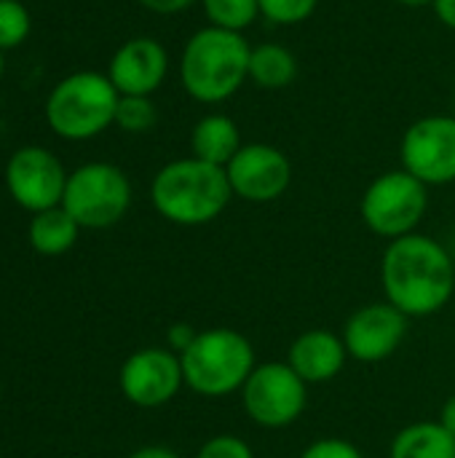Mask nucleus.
<instances>
[{
	"label": "nucleus",
	"instance_id": "obj_26",
	"mask_svg": "<svg viewBox=\"0 0 455 458\" xmlns=\"http://www.w3.org/2000/svg\"><path fill=\"white\" fill-rule=\"evenodd\" d=\"M196 335H198L196 327H190V325H185V322H177V325H172L169 333H166V349H172L174 354H182V352L196 341Z\"/></svg>",
	"mask_w": 455,
	"mask_h": 458
},
{
	"label": "nucleus",
	"instance_id": "obj_24",
	"mask_svg": "<svg viewBox=\"0 0 455 458\" xmlns=\"http://www.w3.org/2000/svg\"><path fill=\"white\" fill-rule=\"evenodd\" d=\"M196 458H255V454L249 443H244L236 435H215L198 448Z\"/></svg>",
	"mask_w": 455,
	"mask_h": 458
},
{
	"label": "nucleus",
	"instance_id": "obj_4",
	"mask_svg": "<svg viewBox=\"0 0 455 458\" xmlns=\"http://www.w3.org/2000/svg\"><path fill=\"white\" fill-rule=\"evenodd\" d=\"M185 386L206 400H220L241 392L249 373L257 368L255 346L247 335L231 327L198 330L196 341L180 354Z\"/></svg>",
	"mask_w": 455,
	"mask_h": 458
},
{
	"label": "nucleus",
	"instance_id": "obj_27",
	"mask_svg": "<svg viewBox=\"0 0 455 458\" xmlns=\"http://www.w3.org/2000/svg\"><path fill=\"white\" fill-rule=\"evenodd\" d=\"M142 8H147L150 13H158V16H172V13H182L188 11L190 5H196L198 0H137Z\"/></svg>",
	"mask_w": 455,
	"mask_h": 458
},
{
	"label": "nucleus",
	"instance_id": "obj_8",
	"mask_svg": "<svg viewBox=\"0 0 455 458\" xmlns=\"http://www.w3.org/2000/svg\"><path fill=\"white\" fill-rule=\"evenodd\" d=\"M239 394L247 416L263 429L292 427L308 405V384L287 362H260Z\"/></svg>",
	"mask_w": 455,
	"mask_h": 458
},
{
	"label": "nucleus",
	"instance_id": "obj_25",
	"mask_svg": "<svg viewBox=\"0 0 455 458\" xmlns=\"http://www.w3.org/2000/svg\"><path fill=\"white\" fill-rule=\"evenodd\" d=\"M300 458H365L362 456V451L354 445V443H349V440H343V437H322V440H316V443H311Z\"/></svg>",
	"mask_w": 455,
	"mask_h": 458
},
{
	"label": "nucleus",
	"instance_id": "obj_7",
	"mask_svg": "<svg viewBox=\"0 0 455 458\" xmlns=\"http://www.w3.org/2000/svg\"><path fill=\"white\" fill-rule=\"evenodd\" d=\"M62 207L80 228H110L121 223L131 207V182L121 166L88 161L67 174Z\"/></svg>",
	"mask_w": 455,
	"mask_h": 458
},
{
	"label": "nucleus",
	"instance_id": "obj_6",
	"mask_svg": "<svg viewBox=\"0 0 455 458\" xmlns=\"http://www.w3.org/2000/svg\"><path fill=\"white\" fill-rule=\"evenodd\" d=\"M429 212V185H424L410 172L389 169L378 174L362 193L359 215L367 231L394 242L416 233Z\"/></svg>",
	"mask_w": 455,
	"mask_h": 458
},
{
	"label": "nucleus",
	"instance_id": "obj_1",
	"mask_svg": "<svg viewBox=\"0 0 455 458\" xmlns=\"http://www.w3.org/2000/svg\"><path fill=\"white\" fill-rule=\"evenodd\" d=\"M381 287L405 317H432L453 298V258L437 239L418 231L394 239L381 258Z\"/></svg>",
	"mask_w": 455,
	"mask_h": 458
},
{
	"label": "nucleus",
	"instance_id": "obj_23",
	"mask_svg": "<svg viewBox=\"0 0 455 458\" xmlns=\"http://www.w3.org/2000/svg\"><path fill=\"white\" fill-rule=\"evenodd\" d=\"M260 16L276 27H295L314 16L319 0H257Z\"/></svg>",
	"mask_w": 455,
	"mask_h": 458
},
{
	"label": "nucleus",
	"instance_id": "obj_18",
	"mask_svg": "<svg viewBox=\"0 0 455 458\" xmlns=\"http://www.w3.org/2000/svg\"><path fill=\"white\" fill-rule=\"evenodd\" d=\"M300 72L298 56L282 43H260L249 51V81L263 91H282Z\"/></svg>",
	"mask_w": 455,
	"mask_h": 458
},
{
	"label": "nucleus",
	"instance_id": "obj_29",
	"mask_svg": "<svg viewBox=\"0 0 455 458\" xmlns=\"http://www.w3.org/2000/svg\"><path fill=\"white\" fill-rule=\"evenodd\" d=\"M129 458H180L172 448H164V445H147V448H139L134 451Z\"/></svg>",
	"mask_w": 455,
	"mask_h": 458
},
{
	"label": "nucleus",
	"instance_id": "obj_20",
	"mask_svg": "<svg viewBox=\"0 0 455 458\" xmlns=\"http://www.w3.org/2000/svg\"><path fill=\"white\" fill-rule=\"evenodd\" d=\"M201 11L206 16V24L244 32L260 19V3L257 0H198Z\"/></svg>",
	"mask_w": 455,
	"mask_h": 458
},
{
	"label": "nucleus",
	"instance_id": "obj_2",
	"mask_svg": "<svg viewBox=\"0 0 455 458\" xmlns=\"http://www.w3.org/2000/svg\"><path fill=\"white\" fill-rule=\"evenodd\" d=\"M249 40L223 27L196 30L180 54V83L193 102H228L249 81Z\"/></svg>",
	"mask_w": 455,
	"mask_h": 458
},
{
	"label": "nucleus",
	"instance_id": "obj_33",
	"mask_svg": "<svg viewBox=\"0 0 455 458\" xmlns=\"http://www.w3.org/2000/svg\"><path fill=\"white\" fill-rule=\"evenodd\" d=\"M453 115H455V94H453Z\"/></svg>",
	"mask_w": 455,
	"mask_h": 458
},
{
	"label": "nucleus",
	"instance_id": "obj_5",
	"mask_svg": "<svg viewBox=\"0 0 455 458\" xmlns=\"http://www.w3.org/2000/svg\"><path fill=\"white\" fill-rule=\"evenodd\" d=\"M118 89L110 83L107 72L78 70L64 75L46 97V123L48 129L70 142L91 140L115 126Z\"/></svg>",
	"mask_w": 455,
	"mask_h": 458
},
{
	"label": "nucleus",
	"instance_id": "obj_28",
	"mask_svg": "<svg viewBox=\"0 0 455 458\" xmlns=\"http://www.w3.org/2000/svg\"><path fill=\"white\" fill-rule=\"evenodd\" d=\"M432 8L448 30H455V0H432Z\"/></svg>",
	"mask_w": 455,
	"mask_h": 458
},
{
	"label": "nucleus",
	"instance_id": "obj_22",
	"mask_svg": "<svg viewBox=\"0 0 455 458\" xmlns=\"http://www.w3.org/2000/svg\"><path fill=\"white\" fill-rule=\"evenodd\" d=\"M32 30V16L21 0H0V48H19Z\"/></svg>",
	"mask_w": 455,
	"mask_h": 458
},
{
	"label": "nucleus",
	"instance_id": "obj_16",
	"mask_svg": "<svg viewBox=\"0 0 455 458\" xmlns=\"http://www.w3.org/2000/svg\"><path fill=\"white\" fill-rule=\"evenodd\" d=\"M241 131L239 123L228 113H206L201 115L193 129H190V156L215 164V166H228V161L239 153L241 148Z\"/></svg>",
	"mask_w": 455,
	"mask_h": 458
},
{
	"label": "nucleus",
	"instance_id": "obj_32",
	"mask_svg": "<svg viewBox=\"0 0 455 458\" xmlns=\"http://www.w3.org/2000/svg\"><path fill=\"white\" fill-rule=\"evenodd\" d=\"M3 72H5V51L0 48V78H3Z\"/></svg>",
	"mask_w": 455,
	"mask_h": 458
},
{
	"label": "nucleus",
	"instance_id": "obj_15",
	"mask_svg": "<svg viewBox=\"0 0 455 458\" xmlns=\"http://www.w3.org/2000/svg\"><path fill=\"white\" fill-rule=\"evenodd\" d=\"M349 352L343 344V335L333 330H306L300 333L287 352V365L311 386V384H327L338 378L349 362Z\"/></svg>",
	"mask_w": 455,
	"mask_h": 458
},
{
	"label": "nucleus",
	"instance_id": "obj_21",
	"mask_svg": "<svg viewBox=\"0 0 455 458\" xmlns=\"http://www.w3.org/2000/svg\"><path fill=\"white\" fill-rule=\"evenodd\" d=\"M158 110L153 97H121L115 110V126L129 134H145L156 126Z\"/></svg>",
	"mask_w": 455,
	"mask_h": 458
},
{
	"label": "nucleus",
	"instance_id": "obj_12",
	"mask_svg": "<svg viewBox=\"0 0 455 458\" xmlns=\"http://www.w3.org/2000/svg\"><path fill=\"white\" fill-rule=\"evenodd\" d=\"M123 397L137 408H161L185 386L180 354L166 346H147L126 357L118 376Z\"/></svg>",
	"mask_w": 455,
	"mask_h": 458
},
{
	"label": "nucleus",
	"instance_id": "obj_10",
	"mask_svg": "<svg viewBox=\"0 0 455 458\" xmlns=\"http://www.w3.org/2000/svg\"><path fill=\"white\" fill-rule=\"evenodd\" d=\"M233 199L247 204H271L292 185L287 153L271 142H244L225 166Z\"/></svg>",
	"mask_w": 455,
	"mask_h": 458
},
{
	"label": "nucleus",
	"instance_id": "obj_30",
	"mask_svg": "<svg viewBox=\"0 0 455 458\" xmlns=\"http://www.w3.org/2000/svg\"><path fill=\"white\" fill-rule=\"evenodd\" d=\"M440 424L455 437V394L445 400V405H442V411H440Z\"/></svg>",
	"mask_w": 455,
	"mask_h": 458
},
{
	"label": "nucleus",
	"instance_id": "obj_31",
	"mask_svg": "<svg viewBox=\"0 0 455 458\" xmlns=\"http://www.w3.org/2000/svg\"><path fill=\"white\" fill-rule=\"evenodd\" d=\"M400 5H408V8H424V5H432V0H394Z\"/></svg>",
	"mask_w": 455,
	"mask_h": 458
},
{
	"label": "nucleus",
	"instance_id": "obj_9",
	"mask_svg": "<svg viewBox=\"0 0 455 458\" xmlns=\"http://www.w3.org/2000/svg\"><path fill=\"white\" fill-rule=\"evenodd\" d=\"M400 164L429 188L455 182L453 113H434L413 121L400 142Z\"/></svg>",
	"mask_w": 455,
	"mask_h": 458
},
{
	"label": "nucleus",
	"instance_id": "obj_11",
	"mask_svg": "<svg viewBox=\"0 0 455 458\" xmlns=\"http://www.w3.org/2000/svg\"><path fill=\"white\" fill-rule=\"evenodd\" d=\"M64 185L67 172L62 161L46 148L24 145L5 164V188L11 199L32 215L59 207Z\"/></svg>",
	"mask_w": 455,
	"mask_h": 458
},
{
	"label": "nucleus",
	"instance_id": "obj_19",
	"mask_svg": "<svg viewBox=\"0 0 455 458\" xmlns=\"http://www.w3.org/2000/svg\"><path fill=\"white\" fill-rule=\"evenodd\" d=\"M78 233H80V225L72 220V215L62 204L32 215V223H29V244L35 252L46 258H56L72 250V244L78 242Z\"/></svg>",
	"mask_w": 455,
	"mask_h": 458
},
{
	"label": "nucleus",
	"instance_id": "obj_3",
	"mask_svg": "<svg viewBox=\"0 0 455 458\" xmlns=\"http://www.w3.org/2000/svg\"><path fill=\"white\" fill-rule=\"evenodd\" d=\"M233 199L223 166L206 164L196 156L164 164L150 182L153 209L182 228H196L217 220Z\"/></svg>",
	"mask_w": 455,
	"mask_h": 458
},
{
	"label": "nucleus",
	"instance_id": "obj_17",
	"mask_svg": "<svg viewBox=\"0 0 455 458\" xmlns=\"http://www.w3.org/2000/svg\"><path fill=\"white\" fill-rule=\"evenodd\" d=\"M389 458H455V437L440 421H416L394 435Z\"/></svg>",
	"mask_w": 455,
	"mask_h": 458
},
{
	"label": "nucleus",
	"instance_id": "obj_13",
	"mask_svg": "<svg viewBox=\"0 0 455 458\" xmlns=\"http://www.w3.org/2000/svg\"><path fill=\"white\" fill-rule=\"evenodd\" d=\"M410 317H405L397 306L389 301L367 303L357 309L343 327V344L351 360L375 365L397 354L408 335Z\"/></svg>",
	"mask_w": 455,
	"mask_h": 458
},
{
	"label": "nucleus",
	"instance_id": "obj_14",
	"mask_svg": "<svg viewBox=\"0 0 455 458\" xmlns=\"http://www.w3.org/2000/svg\"><path fill=\"white\" fill-rule=\"evenodd\" d=\"M169 75V51L150 35L129 38L115 48L107 78L121 97H153Z\"/></svg>",
	"mask_w": 455,
	"mask_h": 458
}]
</instances>
